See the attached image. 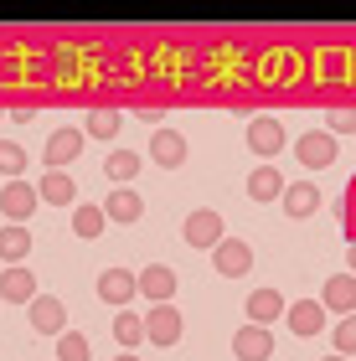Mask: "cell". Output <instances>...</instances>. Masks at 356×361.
<instances>
[{
  "label": "cell",
  "instance_id": "1",
  "mask_svg": "<svg viewBox=\"0 0 356 361\" xmlns=\"http://www.w3.org/2000/svg\"><path fill=\"white\" fill-rule=\"evenodd\" d=\"M181 331H186V320L176 305H150V315H145V341L150 346H176Z\"/></svg>",
  "mask_w": 356,
  "mask_h": 361
},
{
  "label": "cell",
  "instance_id": "2",
  "mask_svg": "<svg viewBox=\"0 0 356 361\" xmlns=\"http://www.w3.org/2000/svg\"><path fill=\"white\" fill-rule=\"evenodd\" d=\"M181 238L191 243V248H207V253H212L217 243L228 238V227H222V217H217L212 207H197V212H191V217H186V227H181Z\"/></svg>",
  "mask_w": 356,
  "mask_h": 361
},
{
  "label": "cell",
  "instance_id": "3",
  "mask_svg": "<svg viewBox=\"0 0 356 361\" xmlns=\"http://www.w3.org/2000/svg\"><path fill=\"white\" fill-rule=\"evenodd\" d=\"M295 155H300V166H305V171H326V166H336L341 145H336L331 129H310V135L295 145Z\"/></svg>",
  "mask_w": 356,
  "mask_h": 361
},
{
  "label": "cell",
  "instance_id": "4",
  "mask_svg": "<svg viewBox=\"0 0 356 361\" xmlns=\"http://www.w3.org/2000/svg\"><path fill=\"white\" fill-rule=\"evenodd\" d=\"M26 315H31V331H37V336H62V331H68V305H62V300H52V294H37V300H31L26 305Z\"/></svg>",
  "mask_w": 356,
  "mask_h": 361
},
{
  "label": "cell",
  "instance_id": "5",
  "mask_svg": "<svg viewBox=\"0 0 356 361\" xmlns=\"http://www.w3.org/2000/svg\"><path fill=\"white\" fill-rule=\"evenodd\" d=\"M42 207V196H37V186H31V180H6V186H0V212H6L11 222H31V212Z\"/></svg>",
  "mask_w": 356,
  "mask_h": 361
},
{
  "label": "cell",
  "instance_id": "6",
  "mask_svg": "<svg viewBox=\"0 0 356 361\" xmlns=\"http://www.w3.org/2000/svg\"><path fill=\"white\" fill-rule=\"evenodd\" d=\"M135 294H140V274H129V269H104L99 274V300L114 305V315L124 305H135Z\"/></svg>",
  "mask_w": 356,
  "mask_h": 361
},
{
  "label": "cell",
  "instance_id": "7",
  "mask_svg": "<svg viewBox=\"0 0 356 361\" xmlns=\"http://www.w3.org/2000/svg\"><path fill=\"white\" fill-rule=\"evenodd\" d=\"M212 264H217L222 279H243V274L253 269V248L243 238H222L217 248H212Z\"/></svg>",
  "mask_w": 356,
  "mask_h": 361
},
{
  "label": "cell",
  "instance_id": "8",
  "mask_svg": "<svg viewBox=\"0 0 356 361\" xmlns=\"http://www.w3.org/2000/svg\"><path fill=\"white\" fill-rule=\"evenodd\" d=\"M326 320H331V310L320 305V300H295V305L284 310V325L295 336H320V331H326Z\"/></svg>",
  "mask_w": 356,
  "mask_h": 361
},
{
  "label": "cell",
  "instance_id": "9",
  "mask_svg": "<svg viewBox=\"0 0 356 361\" xmlns=\"http://www.w3.org/2000/svg\"><path fill=\"white\" fill-rule=\"evenodd\" d=\"M104 217H109V222H119V227L140 222V217H145V196H140L135 186H114V191L104 196Z\"/></svg>",
  "mask_w": 356,
  "mask_h": 361
},
{
  "label": "cell",
  "instance_id": "10",
  "mask_svg": "<svg viewBox=\"0 0 356 361\" xmlns=\"http://www.w3.org/2000/svg\"><path fill=\"white\" fill-rule=\"evenodd\" d=\"M320 305L331 310V315H356V274H331L326 289H320Z\"/></svg>",
  "mask_w": 356,
  "mask_h": 361
},
{
  "label": "cell",
  "instance_id": "11",
  "mask_svg": "<svg viewBox=\"0 0 356 361\" xmlns=\"http://www.w3.org/2000/svg\"><path fill=\"white\" fill-rule=\"evenodd\" d=\"M83 129H57L52 140H47V150H42V160H47V171H62L68 166V160H78L83 155Z\"/></svg>",
  "mask_w": 356,
  "mask_h": 361
},
{
  "label": "cell",
  "instance_id": "12",
  "mask_svg": "<svg viewBox=\"0 0 356 361\" xmlns=\"http://www.w3.org/2000/svg\"><path fill=\"white\" fill-rule=\"evenodd\" d=\"M279 202H284V212L295 222H305V217H315V212H320V186H315V180H289Z\"/></svg>",
  "mask_w": 356,
  "mask_h": 361
},
{
  "label": "cell",
  "instance_id": "13",
  "mask_svg": "<svg viewBox=\"0 0 356 361\" xmlns=\"http://www.w3.org/2000/svg\"><path fill=\"white\" fill-rule=\"evenodd\" d=\"M248 145H253V155L274 160V155L284 150V124H279V119H269V114H258V119L248 124Z\"/></svg>",
  "mask_w": 356,
  "mask_h": 361
},
{
  "label": "cell",
  "instance_id": "14",
  "mask_svg": "<svg viewBox=\"0 0 356 361\" xmlns=\"http://www.w3.org/2000/svg\"><path fill=\"white\" fill-rule=\"evenodd\" d=\"M140 294H145L150 305H171V294H176V269L145 264V269H140Z\"/></svg>",
  "mask_w": 356,
  "mask_h": 361
},
{
  "label": "cell",
  "instance_id": "15",
  "mask_svg": "<svg viewBox=\"0 0 356 361\" xmlns=\"http://www.w3.org/2000/svg\"><path fill=\"white\" fill-rule=\"evenodd\" d=\"M233 356L238 361H269L274 356V336L264 331V325H243V331L233 336Z\"/></svg>",
  "mask_w": 356,
  "mask_h": 361
},
{
  "label": "cell",
  "instance_id": "16",
  "mask_svg": "<svg viewBox=\"0 0 356 361\" xmlns=\"http://www.w3.org/2000/svg\"><path fill=\"white\" fill-rule=\"evenodd\" d=\"M284 310H289V300H284L279 289H253L248 294V325H264V331H269Z\"/></svg>",
  "mask_w": 356,
  "mask_h": 361
},
{
  "label": "cell",
  "instance_id": "17",
  "mask_svg": "<svg viewBox=\"0 0 356 361\" xmlns=\"http://www.w3.org/2000/svg\"><path fill=\"white\" fill-rule=\"evenodd\" d=\"M0 300H11V305H31L37 300V274H31L26 264H16L0 274Z\"/></svg>",
  "mask_w": 356,
  "mask_h": 361
},
{
  "label": "cell",
  "instance_id": "18",
  "mask_svg": "<svg viewBox=\"0 0 356 361\" xmlns=\"http://www.w3.org/2000/svg\"><path fill=\"white\" fill-rule=\"evenodd\" d=\"M26 258H31V227L6 222V227H0V264L16 269V264H26Z\"/></svg>",
  "mask_w": 356,
  "mask_h": 361
},
{
  "label": "cell",
  "instance_id": "19",
  "mask_svg": "<svg viewBox=\"0 0 356 361\" xmlns=\"http://www.w3.org/2000/svg\"><path fill=\"white\" fill-rule=\"evenodd\" d=\"M150 160H155L160 171L186 166V140L176 135V129H155V140H150Z\"/></svg>",
  "mask_w": 356,
  "mask_h": 361
},
{
  "label": "cell",
  "instance_id": "20",
  "mask_svg": "<svg viewBox=\"0 0 356 361\" xmlns=\"http://www.w3.org/2000/svg\"><path fill=\"white\" fill-rule=\"evenodd\" d=\"M37 196H42L47 207H73L78 180H73L68 171H47V176H42V186H37Z\"/></svg>",
  "mask_w": 356,
  "mask_h": 361
},
{
  "label": "cell",
  "instance_id": "21",
  "mask_svg": "<svg viewBox=\"0 0 356 361\" xmlns=\"http://www.w3.org/2000/svg\"><path fill=\"white\" fill-rule=\"evenodd\" d=\"M248 196H253V202H279V196H284L279 166H258V171L248 176Z\"/></svg>",
  "mask_w": 356,
  "mask_h": 361
},
{
  "label": "cell",
  "instance_id": "22",
  "mask_svg": "<svg viewBox=\"0 0 356 361\" xmlns=\"http://www.w3.org/2000/svg\"><path fill=\"white\" fill-rule=\"evenodd\" d=\"M114 341H119V346H129V351L145 346V315H135V310H119V315H114Z\"/></svg>",
  "mask_w": 356,
  "mask_h": 361
},
{
  "label": "cell",
  "instance_id": "23",
  "mask_svg": "<svg viewBox=\"0 0 356 361\" xmlns=\"http://www.w3.org/2000/svg\"><path fill=\"white\" fill-rule=\"evenodd\" d=\"M140 166H145V160H140L135 150H109V160H104V176L124 186V180H135V176H140Z\"/></svg>",
  "mask_w": 356,
  "mask_h": 361
},
{
  "label": "cell",
  "instance_id": "24",
  "mask_svg": "<svg viewBox=\"0 0 356 361\" xmlns=\"http://www.w3.org/2000/svg\"><path fill=\"white\" fill-rule=\"evenodd\" d=\"M104 227H109L104 207H93V202H78V212H73V233H78V238H99Z\"/></svg>",
  "mask_w": 356,
  "mask_h": 361
},
{
  "label": "cell",
  "instance_id": "25",
  "mask_svg": "<svg viewBox=\"0 0 356 361\" xmlns=\"http://www.w3.org/2000/svg\"><path fill=\"white\" fill-rule=\"evenodd\" d=\"M119 124H124V119H119L114 109H93V114H88V124H83V135H93V140H114V135H119Z\"/></svg>",
  "mask_w": 356,
  "mask_h": 361
},
{
  "label": "cell",
  "instance_id": "26",
  "mask_svg": "<svg viewBox=\"0 0 356 361\" xmlns=\"http://www.w3.org/2000/svg\"><path fill=\"white\" fill-rule=\"evenodd\" d=\"M0 176H6V180H21L26 176V150L16 140H0Z\"/></svg>",
  "mask_w": 356,
  "mask_h": 361
},
{
  "label": "cell",
  "instance_id": "27",
  "mask_svg": "<svg viewBox=\"0 0 356 361\" xmlns=\"http://www.w3.org/2000/svg\"><path fill=\"white\" fill-rule=\"evenodd\" d=\"M57 361H88V336L83 331H62L57 336Z\"/></svg>",
  "mask_w": 356,
  "mask_h": 361
},
{
  "label": "cell",
  "instance_id": "28",
  "mask_svg": "<svg viewBox=\"0 0 356 361\" xmlns=\"http://www.w3.org/2000/svg\"><path fill=\"white\" fill-rule=\"evenodd\" d=\"M331 341H336V356H356V315H346L341 325H336Z\"/></svg>",
  "mask_w": 356,
  "mask_h": 361
},
{
  "label": "cell",
  "instance_id": "29",
  "mask_svg": "<svg viewBox=\"0 0 356 361\" xmlns=\"http://www.w3.org/2000/svg\"><path fill=\"white\" fill-rule=\"evenodd\" d=\"M331 135H356V114H331Z\"/></svg>",
  "mask_w": 356,
  "mask_h": 361
},
{
  "label": "cell",
  "instance_id": "30",
  "mask_svg": "<svg viewBox=\"0 0 356 361\" xmlns=\"http://www.w3.org/2000/svg\"><path fill=\"white\" fill-rule=\"evenodd\" d=\"M346 264H351V274H356V243H351V248H346Z\"/></svg>",
  "mask_w": 356,
  "mask_h": 361
},
{
  "label": "cell",
  "instance_id": "31",
  "mask_svg": "<svg viewBox=\"0 0 356 361\" xmlns=\"http://www.w3.org/2000/svg\"><path fill=\"white\" fill-rule=\"evenodd\" d=\"M114 361H140V356H135V351H124V356H114Z\"/></svg>",
  "mask_w": 356,
  "mask_h": 361
},
{
  "label": "cell",
  "instance_id": "32",
  "mask_svg": "<svg viewBox=\"0 0 356 361\" xmlns=\"http://www.w3.org/2000/svg\"><path fill=\"white\" fill-rule=\"evenodd\" d=\"M320 361H351V356H320Z\"/></svg>",
  "mask_w": 356,
  "mask_h": 361
}]
</instances>
